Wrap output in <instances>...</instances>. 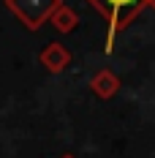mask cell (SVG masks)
Segmentation results:
<instances>
[{"label":"cell","mask_w":155,"mask_h":158,"mask_svg":"<svg viewBox=\"0 0 155 158\" xmlns=\"http://www.w3.org/2000/svg\"><path fill=\"white\" fill-rule=\"evenodd\" d=\"M90 3H93L95 11H98V14H101V16L109 22L106 52H112L117 33L125 30V27L133 22V16H136L141 8L147 6V0H90Z\"/></svg>","instance_id":"obj_1"},{"label":"cell","mask_w":155,"mask_h":158,"mask_svg":"<svg viewBox=\"0 0 155 158\" xmlns=\"http://www.w3.org/2000/svg\"><path fill=\"white\" fill-rule=\"evenodd\" d=\"M6 3H8V8L25 22V27H30V30H38V27H41L47 19H52V14L63 6V0H6Z\"/></svg>","instance_id":"obj_2"},{"label":"cell","mask_w":155,"mask_h":158,"mask_svg":"<svg viewBox=\"0 0 155 158\" xmlns=\"http://www.w3.org/2000/svg\"><path fill=\"white\" fill-rule=\"evenodd\" d=\"M68 63H71V52L63 47V44H49L44 52H41V65L47 68V71H52V74H60L63 68H68Z\"/></svg>","instance_id":"obj_3"},{"label":"cell","mask_w":155,"mask_h":158,"mask_svg":"<svg viewBox=\"0 0 155 158\" xmlns=\"http://www.w3.org/2000/svg\"><path fill=\"white\" fill-rule=\"evenodd\" d=\"M90 90H93V93L98 95V98L109 101L112 95L120 90V79L114 77L112 71H106V68H104V71H98V74L93 77V82H90Z\"/></svg>","instance_id":"obj_4"},{"label":"cell","mask_w":155,"mask_h":158,"mask_svg":"<svg viewBox=\"0 0 155 158\" xmlns=\"http://www.w3.org/2000/svg\"><path fill=\"white\" fill-rule=\"evenodd\" d=\"M49 22H52V25H55L60 33H71V30L79 25V16H76V11H74V8L60 6V8L52 14V19H49Z\"/></svg>","instance_id":"obj_5"},{"label":"cell","mask_w":155,"mask_h":158,"mask_svg":"<svg viewBox=\"0 0 155 158\" xmlns=\"http://www.w3.org/2000/svg\"><path fill=\"white\" fill-rule=\"evenodd\" d=\"M147 3H150V6H155V0H147Z\"/></svg>","instance_id":"obj_6"},{"label":"cell","mask_w":155,"mask_h":158,"mask_svg":"<svg viewBox=\"0 0 155 158\" xmlns=\"http://www.w3.org/2000/svg\"><path fill=\"white\" fill-rule=\"evenodd\" d=\"M60 158H74V156H60Z\"/></svg>","instance_id":"obj_7"}]
</instances>
